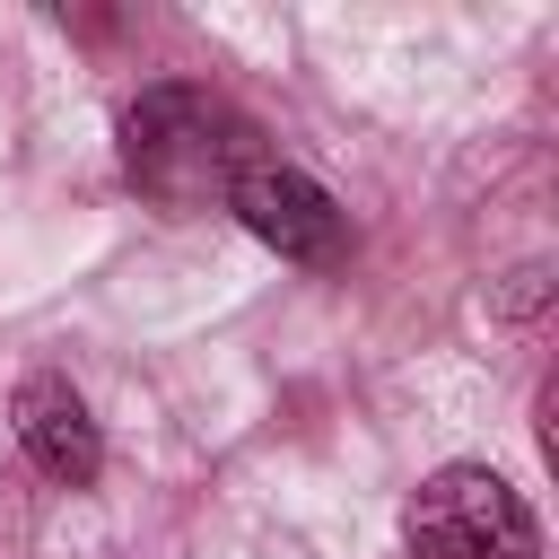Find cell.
Returning a JSON list of instances; mask_svg holds the SVG:
<instances>
[{
	"label": "cell",
	"mask_w": 559,
	"mask_h": 559,
	"mask_svg": "<svg viewBox=\"0 0 559 559\" xmlns=\"http://www.w3.org/2000/svg\"><path fill=\"white\" fill-rule=\"evenodd\" d=\"M253 140L262 131L192 79H157L122 105V175L157 210H210V201L227 210V183L262 157Z\"/></svg>",
	"instance_id": "obj_1"
},
{
	"label": "cell",
	"mask_w": 559,
	"mask_h": 559,
	"mask_svg": "<svg viewBox=\"0 0 559 559\" xmlns=\"http://www.w3.org/2000/svg\"><path fill=\"white\" fill-rule=\"evenodd\" d=\"M411 559H542L533 507L489 463H437L402 507Z\"/></svg>",
	"instance_id": "obj_2"
},
{
	"label": "cell",
	"mask_w": 559,
	"mask_h": 559,
	"mask_svg": "<svg viewBox=\"0 0 559 559\" xmlns=\"http://www.w3.org/2000/svg\"><path fill=\"white\" fill-rule=\"evenodd\" d=\"M227 210L253 245H271L280 262L297 271H341L349 262V210L306 175V166H280V157H253L236 183H227Z\"/></svg>",
	"instance_id": "obj_3"
},
{
	"label": "cell",
	"mask_w": 559,
	"mask_h": 559,
	"mask_svg": "<svg viewBox=\"0 0 559 559\" xmlns=\"http://www.w3.org/2000/svg\"><path fill=\"white\" fill-rule=\"evenodd\" d=\"M9 428H17L26 463H35L44 480H61V489H87V480L105 472V437H96L79 384L52 376V367H35V376L9 393Z\"/></svg>",
	"instance_id": "obj_4"
},
{
	"label": "cell",
	"mask_w": 559,
	"mask_h": 559,
	"mask_svg": "<svg viewBox=\"0 0 559 559\" xmlns=\"http://www.w3.org/2000/svg\"><path fill=\"white\" fill-rule=\"evenodd\" d=\"M498 306H507V314H533V306H542V271H515V288H507Z\"/></svg>",
	"instance_id": "obj_5"
}]
</instances>
